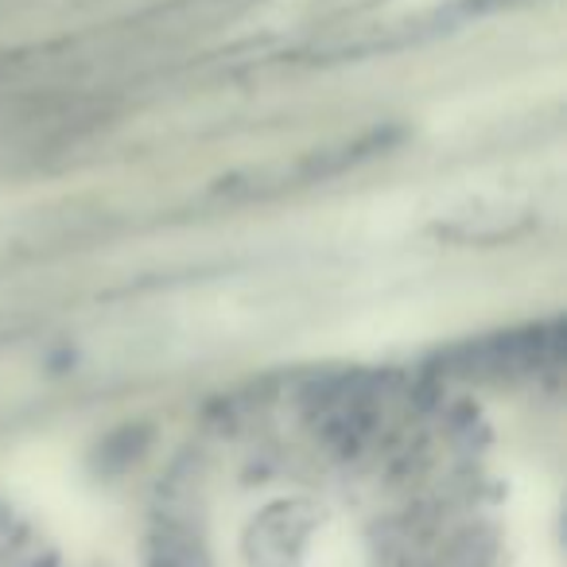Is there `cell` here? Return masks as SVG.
I'll return each mask as SVG.
<instances>
[{"mask_svg":"<svg viewBox=\"0 0 567 567\" xmlns=\"http://www.w3.org/2000/svg\"><path fill=\"white\" fill-rule=\"evenodd\" d=\"M308 311V280L296 272L221 280L136 303L90 334V350L113 365H179L252 347L288 331Z\"/></svg>","mask_w":567,"mask_h":567,"instance_id":"cell-1","label":"cell"},{"mask_svg":"<svg viewBox=\"0 0 567 567\" xmlns=\"http://www.w3.org/2000/svg\"><path fill=\"white\" fill-rule=\"evenodd\" d=\"M234 567H362V540L339 509L308 494H265L229 528Z\"/></svg>","mask_w":567,"mask_h":567,"instance_id":"cell-2","label":"cell"},{"mask_svg":"<svg viewBox=\"0 0 567 567\" xmlns=\"http://www.w3.org/2000/svg\"><path fill=\"white\" fill-rule=\"evenodd\" d=\"M509 567H564L556 540V513L536 482H520L509 502Z\"/></svg>","mask_w":567,"mask_h":567,"instance_id":"cell-3","label":"cell"}]
</instances>
